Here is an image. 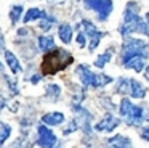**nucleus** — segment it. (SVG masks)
Here are the masks:
<instances>
[{"label": "nucleus", "instance_id": "obj_3", "mask_svg": "<svg viewBox=\"0 0 149 148\" xmlns=\"http://www.w3.org/2000/svg\"><path fill=\"white\" fill-rule=\"evenodd\" d=\"M77 74L80 77L82 84L85 87H101V85H106V84H111L112 82V77L107 76V74H95L87 64H80L77 66Z\"/></svg>", "mask_w": 149, "mask_h": 148}, {"label": "nucleus", "instance_id": "obj_29", "mask_svg": "<svg viewBox=\"0 0 149 148\" xmlns=\"http://www.w3.org/2000/svg\"><path fill=\"white\" fill-rule=\"evenodd\" d=\"M18 32H19V35H26V34H27V32H29V31H27V29H19V31H18Z\"/></svg>", "mask_w": 149, "mask_h": 148}, {"label": "nucleus", "instance_id": "obj_6", "mask_svg": "<svg viewBox=\"0 0 149 148\" xmlns=\"http://www.w3.org/2000/svg\"><path fill=\"white\" fill-rule=\"evenodd\" d=\"M84 5L88 10H95L98 13L100 21H106L112 11L114 3L112 0H84Z\"/></svg>", "mask_w": 149, "mask_h": 148}, {"label": "nucleus", "instance_id": "obj_26", "mask_svg": "<svg viewBox=\"0 0 149 148\" xmlns=\"http://www.w3.org/2000/svg\"><path fill=\"white\" fill-rule=\"evenodd\" d=\"M15 147L16 148H31V143H27L26 137H23V138H19L18 142H15Z\"/></svg>", "mask_w": 149, "mask_h": 148}, {"label": "nucleus", "instance_id": "obj_4", "mask_svg": "<svg viewBox=\"0 0 149 148\" xmlns=\"http://www.w3.org/2000/svg\"><path fill=\"white\" fill-rule=\"evenodd\" d=\"M120 114L125 118L127 124L130 125H138L143 121V114H144V109L141 106H135L128 98H122L120 101Z\"/></svg>", "mask_w": 149, "mask_h": 148}, {"label": "nucleus", "instance_id": "obj_18", "mask_svg": "<svg viewBox=\"0 0 149 148\" xmlns=\"http://www.w3.org/2000/svg\"><path fill=\"white\" fill-rule=\"evenodd\" d=\"M111 56H112V48H109V50H106L103 55H100V56L96 58V61H95V66L100 68V69H104V66L111 61Z\"/></svg>", "mask_w": 149, "mask_h": 148}, {"label": "nucleus", "instance_id": "obj_5", "mask_svg": "<svg viewBox=\"0 0 149 148\" xmlns=\"http://www.w3.org/2000/svg\"><path fill=\"white\" fill-rule=\"evenodd\" d=\"M136 55H143V56L148 58L149 55V44L143 40H138V39H128L123 45V53H122V61L128 60L132 56H136Z\"/></svg>", "mask_w": 149, "mask_h": 148}, {"label": "nucleus", "instance_id": "obj_2", "mask_svg": "<svg viewBox=\"0 0 149 148\" xmlns=\"http://www.w3.org/2000/svg\"><path fill=\"white\" fill-rule=\"evenodd\" d=\"M128 8L125 10V19H123L122 26H120V34L127 35L132 34V32H141V34L148 35L149 37V23L143 21V18L136 13L138 6H136L135 2H130Z\"/></svg>", "mask_w": 149, "mask_h": 148}, {"label": "nucleus", "instance_id": "obj_22", "mask_svg": "<svg viewBox=\"0 0 149 148\" xmlns=\"http://www.w3.org/2000/svg\"><path fill=\"white\" fill-rule=\"evenodd\" d=\"M56 23V19L53 18V16H43L42 19H40V29H42V31H50V29H52V26L55 24Z\"/></svg>", "mask_w": 149, "mask_h": 148}, {"label": "nucleus", "instance_id": "obj_20", "mask_svg": "<svg viewBox=\"0 0 149 148\" xmlns=\"http://www.w3.org/2000/svg\"><path fill=\"white\" fill-rule=\"evenodd\" d=\"M130 85H132V79H127V77H120L119 84L116 87L117 93H122V95H127L130 92Z\"/></svg>", "mask_w": 149, "mask_h": 148}, {"label": "nucleus", "instance_id": "obj_9", "mask_svg": "<svg viewBox=\"0 0 149 148\" xmlns=\"http://www.w3.org/2000/svg\"><path fill=\"white\" fill-rule=\"evenodd\" d=\"M72 108H74L72 111H74V114H75V121H77L79 127H80L85 134H91V125H90L91 114L85 108H82L79 103H77V105L74 103V106H72Z\"/></svg>", "mask_w": 149, "mask_h": 148}, {"label": "nucleus", "instance_id": "obj_24", "mask_svg": "<svg viewBox=\"0 0 149 148\" xmlns=\"http://www.w3.org/2000/svg\"><path fill=\"white\" fill-rule=\"evenodd\" d=\"M10 134H11V127L7 122H2V138H0V143L3 145L7 142V138L10 137Z\"/></svg>", "mask_w": 149, "mask_h": 148}, {"label": "nucleus", "instance_id": "obj_12", "mask_svg": "<svg viewBox=\"0 0 149 148\" xmlns=\"http://www.w3.org/2000/svg\"><path fill=\"white\" fill-rule=\"evenodd\" d=\"M107 143L112 148H132V140L125 135H114L107 140Z\"/></svg>", "mask_w": 149, "mask_h": 148}, {"label": "nucleus", "instance_id": "obj_1", "mask_svg": "<svg viewBox=\"0 0 149 148\" xmlns=\"http://www.w3.org/2000/svg\"><path fill=\"white\" fill-rule=\"evenodd\" d=\"M74 61V58L63 48H53L52 51H47L42 60L40 69L43 74H56L58 71H63Z\"/></svg>", "mask_w": 149, "mask_h": 148}, {"label": "nucleus", "instance_id": "obj_17", "mask_svg": "<svg viewBox=\"0 0 149 148\" xmlns=\"http://www.w3.org/2000/svg\"><path fill=\"white\" fill-rule=\"evenodd\" d=\"M59 39H61L64 44H69L72 40V27L69 24H61L59 26Z\"/></svg>", "mask_w": 149, "mask_h": 148}, {"label": "nucleus", "instance_id": "obj_7", "mask_svg": "<svg viewBox=\"0 0 149 148\" xmlns=\"http://www.w3.org/2000/svg\"><path fill=\"white\" fill-rule=\"evenodd\" d=\"M79 24L82 26V27L85 29V34H87V37L90 39V51L96 50V47L100 45V40L104 37V32L98 31L96 27H95V24L91 21H88V19H84L82 23H79Z\"/></svg>", "mask_w": 149, "mask_h": 148}, {"label": "nucleus", "instance_id": "obj_23", "mask_svg": "<svg viewBox=\"0 0 149 148\" xmlns=\"http://www.w3.org/2000/svg\"><path fill=\"white\" fill-rule=\"evenodd\" d=\"M21 13H23V6H21V5H15L13 8H11V11H10V19H11V23H13V24H16V23L19 21Z\"/></svg>", "mask_w": 149, "mask_h": 148}, {"label": "nucleus", "instance_id": "obj_32", "mask_svg": "<svg viewBox=\"0 0 149 148\" xmlns=\"http://www.w3.org/2000/svg\"><path fill=\"white\" fill-rule=\"evenodd\" d=\"M146 21L149 23V13H148V15H146Z\"/></svg>", "mask_w": 149, "mask_h": 148}, {"label": "nucleus", "instance_id": "obj_14", "mask_svg": "<svg viewBox=\"0 0 149 148\" xmlns=\"http://www.w3.org/2000/svg\"><path fill=\"white\" fill-rule=\"evenodd\" d=\"M130 95H132L133 98H144L146 89L138 82V80L132 79V85H130Z\"/></svg>", "mask_w": 149, "mask_h": 148}, {"label": "nucleus", "instance_id": "obj_25", "mask_svg": "<svg viewBox=\"0 0 149 148\" xmlns=\"http://www.w3.org/2000/svg\"><path fill=\"white\" fill-rule=\"evenodd\" d=\"M3 79H5V82L8 84V89H10V92L16 95V93H18V87H16V82H11V80H10V77H8V76H3Z\"/></svg>", "mask_w": 149, "mask_h": 148}, {"label": "nucleus", "instance_id": "obj_8", "mask_svg": "<svg viewBox=\"0 0 149 148\" xmlns=\"http://www.w3.org/2000/svg\"><path fill=\"white\" fill-rule=\"evenodd\" d=\"M37 132H39L37 143H39L40 148H55L58 140H56V135L52 132V129L47 127V124H40L37 127Z\"/></svg>", "mask_w": 149, "mask_h": 148}, {"label": "nucleus", "instance_id": "obj_10", "mask_svg": "<svg viewBox=\"0 0 149 148\" xmlns=\"http://www.w3.org/2000/svg\"><path fill=\"white\" fill-rule=\"evenodd\" d=\"M119 124H120L119 119H117L114 114L107 113V114H104V118L101 119V122H98V124L95 125V129H96L98 132H112Z\"/></svg>", "mask_w": 149, "mask_h": 148}, {"label": "nucleus", "instance_id": "obj_27", "mask_svg": "<svg viewBox=\"0 0 149 148\" xmlns=\"http://www.w3.org/2000/svg\"><path fill=\"white\" fill-rule=\"evenodd\" d=\"M85 32H77V42H79V45L80 47H84L85 44H87V39H85Z\"/></svg>", "mask_w": 149, "mask_h": 148}, {"label": "nucleus", "instance_id": "obj_28", "mask_svg": "<svg viewBox=\"0 0 149 148\" xmlns=\"http://www.w3.org/2000/svg\"><path fill=\"white\" fill-rule=\"evenodd\" d=\"M141 137L144 138L146 142H149V125H148V127H144V129L141 130Z\"/></svg>", "mask_w": 149, "mask_h": 148}, {"label": "nucleus", "instance_id": "obj_16", "mask_svg": "<svg viewBox=\"0 0 149 148\" xmlns=\"http://www.w3.org/2000/svg\"><path fill=\"white\" fill-rule=\"evenodd\" d=\"M43 16H45V11H43V10H40V8H29L26 11V15H24L23 21L24 23H31V21H34V19H42Z\"/></svg>", "mask_w": 149, "mask_h": 148}, {"label": "nucleus", "instance_id": "obj_30", "mask_svg": "<svg viewBox=\"0 0 149 148\" xmlns=\"http://www.w3.org/2000/svg\"><path fill=\"white\" fill-rule=\"evenodd\" d=\"M37 80H40V76H39V74H37V76H34V77H32V82H37Z\"/></svg>", "mask_w": 149, "mask_h": 148}, {"label": "nucleus", "instance_id": "obj_21", "mask_svg": "<svg viewBox=\"0 0 149 148\" xmlns=\"http://www.w3.org/2000/svg\"><path fill=\"white\" fill-rule=\"evenodd\" d=\"M59 95H61V89H59V85L52 84V85L47 87V97H48V100H52V101H58Z\"/></svg>", "mask_w": 149, "mask_h": 148}, {"label": "nucleus", "instance_id": "obj_13", "mask_svg": "<svg viewBox=\"0 0 149 148\" xmlns=\"http://www.w3.org/2000/svg\"><path fill=\"white\" fill-rule=\"evenodd\" d=\"M42 122L47 125H59L61 122H64V114L59 111H55V113H48L42 118Z\"/></svg>", "mask_w": 149, "mask_h": 148}, {"label": "nucleus", "instance_id": "obj_31", "mask_svg": "<svg viewBox=\"0 0 149 148\" xmlns=\"http://www.w3.org/2000/svg\"><path fill=\"white\" fill-rule=\"evenodd\" d=\"M146 79H149V68H148V71H146Z\"/></svg>", "mask_w": 149, "mask_h": 148}, {"label": "nucleus", "instance_id": "obj_11", "mask_svg": "<svg viewBox=\"0 0 149 148\" xmlns=\"http://www.w3.org/2000/svg\"><path fill=\"white\" fill-rule=\"evenodd\" d=\"M125 68H130V69H135L136 73H141L144 69V64H146V56L143 55H136V56H132L128 60L122 61Z\"/></svg>", "mask_w": 149, "mask_h": 148}, {"label": "nucleus", "instance_id": "obj_19", "mask_svg": "<svg viewBox=\"0 0 149 148\" xmlns=\"http://www.w3.org/2000/svg\"><path fill=\"white\" fill-rule=\"evenodd\" d=\"M53 47H55L53 37H50V35H42V37H39V48L40 50L48 51V50H53Z\"/></svg>", "mask_w": 149, "mask_h": 148}, {"label": "nucleus", "instance_id": "obj_15", "mask_svg": "<svg viewBox=\"0 0 149 148\" xmlns=\"http://www.w3.org/2000/svg\"><path fill=\"white\" fill-rule=\"evenodd\" d=\"M5 60H7V64L10 66V69L13 71L15 74L21 71V64H19V61H18L16 55H13L11 51H8V50H5Z\"/></svg>", "mask_w": 149, "mask_h": 148}]
</instances>
